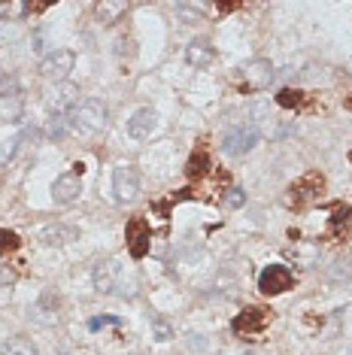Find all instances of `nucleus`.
Wrapping results in <instances>:
<instances>
[{
  "mask_svg": "<svg viewBox=\"0 0 352 355\" xmlns=\"http://www.w3.org/2000/svg\"><path fill=\"white\" fill-rule=\"evenodd\" d=\"M70 127L76 134H101L110 127V106L101 101V97H86V101L76 103V110L70 112Z\"/></svg>",
  "mask_w": 352,
  "mask_h": 355,
  "instance_id": "obj_1",
  "label": "nucleus"
},
{
  "mask_svg": "<svg viewBox=\"0 0 352 355\" xmlns=\"http://www.w3.org/2000/svg\"><path fill=\"white\" fill-rule=\"evenodd\" d=\"M43 101L49 106V112L52 116H67V112L76 110V103H79V85L76 82H55L52 88L43 95Z\"/></svg>",
  "mask_w": 352,
  "mask_h": 355,
  "instance_id": "obj_2",
  "label": "nucleus"
},
{
  "mask_svg": "<svg viewBox=\"0 0 352 355\" xmlns=\"http://www.w3.org/2000/svg\"><path fill=\"white\" fill-rule=\"evenodd\" d=\"M76 67V55L70 52V49H55V52H49L43 61H40V73L46 76L49 82H67V76L73 73Z\"/></svg>",
  "mask_w": 352,
  "mask_h": 355,
  "instance_id": "obj_3",
  "label": "nucleus"
},
{
  "mask_svg": "<svg viewBox=\"0 0 352 355\" xmlns=\"http://www.w3.org/2000/svg\"><path fill=\"white\" fill-rule=\"evenodd\" d=\"M258 137H262V131H258L255 122L237 125V127H231V131L222 137V149H225L228 155H246L249 149H255Z\"/></svg>",
  "mask_w": 352,
  "mask_h": 355,
  "instance_id": "obj_4",
  "label": "nucleus"
},
{
  "mask_svg": "<svg viewBox=\"0 0 352 355\" xmlns=\"http://www.w3.org/2000/svg\"><path fill=\"white\" fill-rule=\"evenodd\" d=\"M112 191L118 204H134L140 197V173L131 164H118L112 170Z\"/></svg>",
  "mask_w": 352,
  "mask_h": 355,
  "instance_id": "obj_5",
  "label": "nucleus"
},
{
  "mask_svg": "<svg viewBox=\"0 0 352 355\" xmlns=\"http://www.w3.org/2000/svg\"><path fill=\"white\" fill-rule=\"evenodd\" d=\"M292 271H288L286 265H271L264 267L262 276H258V289H262V295H283L292 289Z\"/></svg>",
  "mask_w": 352,
  "mask_h": 355,
  "instance_id": "obj_6",
  "label": "nucleus"
},
{
  "mask_svg": "<svg viewBox=\"0 0 352 355\" xmlns=\"http://www.w3.org/2000/svg\"><path fill=\"white\" fill-rule=\"evenodd\" d=\"M273 82V64L267 58H255L243 64V88L246 91H264Z\"/></svg>",
  "mask_w": 352,
  "mask_h": 355,
  "instance_id": "obj_7",
  "label": "nucleus"
},
{
  "mask_svg": "<svg viewBox=\"0 0 352 355\" xmlns=\"http://www.w3.org/2000/svg\"><path fill=\"white\" fill-rule=\"evenodd\" d=\"M234 334H240V337H255V334H262V331L267 328V310L262 307H246L243 313H237L234 319Z\"/></svg>",
  "mask_w": 352,
  "mask_h": 355,
  "instance_id": "obj_8",
  "label": "nucleus"
},
{
  "mask_svg": "<svg viewBox=\"0 0 352 355\" xmlns=\"http://www.w3.org/2000/svg\"><path fill=\"white\" fill-rule=\"evenodd\" d=\"M79 195H82V176L76 173V170H70V173H61L58 180H55V186H52L55 204L67 207V204L79 201Z\"/></svg>",
  "mask_w": 352,
  "mask_h": 355,
  "instance_id": "obj_9",
  "label": "nucleus"
},
{
  "mask_svg": "<svg viewBox=\"0 0 352 355\" xmlns=\"http://www.w3.org/2000/svg\"><path fill=\"white\" fill-rule=\"evenodd\" d=\"M125 237H128V246H131V255L134 258H143L146 252H149V225H146L143 216H134L128 222V231H125Z\"/></svg>",
  "mask_w": 352,
  "mask_h": 355,
  "instance_id": "obj_10",
  "label": "nucleus"
},
{
  "mask_svg": "<svg viewBox=\"0 0 352 355\" xmlns=\"http://www.w3.org/2000/svg\"><path fill=\"white\" fill-rule=\"evenodd\" d=\"M155 127H158V112H155L152 106H143V110H137L128 119V137L146 140V137H152Z\"/></svg>",
  "mask_w": 352,
  "mask_h": 355,
  "instance_id": "obj_11",
  "label": "nucleus"
},
{
  "mask_svg": "<svg viewBox=\"0 0 352 355\" xmlns=\"http://www.w3.org/2000/svg\"><path fill=\"white\" fill-rule=\"evenodd\" d=\"M91 280H95V292L110 295L112 289L118 286V261H116V258L97 261V265H95V273H91Z\"/></svg>",
  "mask_w": 352,
  "mask_h": 355,
  "instance_id": "obj_12",
  "label": "nucleus"
},
{
  "mask_svg": "<svg viewBox=\"0 0 352 355\" xmlns=\"http://www.w3.org/2000/svg\"><path fill=\"white\" fill-rule=\"evenodd\" d=\"M322 186H325V180H322V173H307L304 180H298L292 188V204H307V201H313L316 195L322 191Z\"/></svg>",
  "mask_w": 352,
  "mask_h": 355,
  "instance_id": "obj_13",
  "label": "nucleus"
},
{
  "mask_svg": "<svg viewBox=\"0 0 352 355\" xmlns=\"http://www.w3.org/2000/svg\"><path fill=\"white\" fill-rule=\"evenodd\" d=\"M213 58H216V49L210 46V40H192L186 46V61L192 64V67H210L213 64Z\"/></svg>",
  "mask_w": 352,
  "mask_h": 355,
  "instance_id": "obj_14",
  "label": "nucleus"
},
{
  "mask_svg": "<svg viewBox=\"0 0 352 355\" xmlns=\"http://www.w3.org/2000/svg\"><path fill=\"white\" fill-rule=\"evenodd\" d=\"M31 316H34V322H40V325H55L58 322V297H55L52 292H46L31 307Z\"/></svg>",
  "mask_w": 352,
  "mask_h": 355,
  "instance_id": "obj_15",
  "label": "nucleus"
},
{
  "mask_svg": "<svg viewBox=\"0 0 352 355\" xmlns=\"http://www.w3.org/2000/svg\"><path fill=\"white\" fill-rule=\"evenodd\" d=\"M40 237H43L46 246H64V243H70V240L79 237V231H76L73 225H49V228H43Z\"/></svg>",
  "mask_w": 352,
  "mask_h": 355,
  "instance_id": "obj_16",
  "label": "nucleus"
},
{
  "mask_svg": "<svg viewBox=\"0 0 352 355\" xmlns=\"http://www.w3.org/2000/svg\"><path fill=\"white\" fill-rule=\"evenodd\" d=\"M0 355H37V346H34V340L16 334L0 346Z\"/></svg>",
  "mask_w": 352,
  "mask_h": 355,
  "instance_id": "obj_17",
  "label": "nucleus"
},
{
  "mask_svg": "<svg viewBox=\"0 0 352 355\" xmlns=\"http://www.w3.org/2000/svg\"><path fill=\"white\" fill-rule=\"evenodd\" d=\"M349 225H352V210L347 207V204H337L334 207V216H331V234H334V237H343V234L349 231Z\"/></svg>",
  "mask_w": 352,
  "mask_h": 355,
  "instance_id": "obj_18",
  "label": "nucleus"
},
{
  "mask_svg": "<svg viewBox=\"0 0 352 355\" xmlns=\"http://www.w3.org/2000/svg\"><path fill=\"white\" fill-rule=\"evenodd\" d=\"M95 12H97V19H101L103 25H116V21L128 12V3H110V0H103V3L95 6Z\"/></svg>",
  "mask_w": 352,
  "mask_h": 355,
  "instance_id": "obj_19",
  "label": "nucleus"
},
{
  "mask_svg": "<svg viewBox=\"0 0 352 355\" xmlns=\"http://www.w3.org/2000/svg\"><path fill=\"white\" fill-rule=\"evenodd\" d=\"M210 173V158H207V152H192V158H188V164H186V176L188 180H198V176H207Z\"/></svg>",
  "mask_w": 352,
  "mask_h": 355,
  "instance_id": "obj_20",
  "label": "nucleus"
},
{
  "mask_svg": "<svg viewBox=\"0 0 352 355\" xmlns=\"http://www.w3.org/2000/svg\"><path fill=\"white\" fill-rule=\"evenodd\" d=\"M176 12L182 16L186 25H198L203 19V3H176Z\"/></svg>",
  "mask_w": 352,
  "mask_h": 355,
  "instance_id": "obj_21",
  "label": "nucleus"
},
{
  "mask_svg": "<svg viewBox=\"0 0 352 355\" xmlns=\"http://www.w3.org/2000/svg\"><path fill=\"white\" fill-rule=\"evenodd\" d=\"M222 204H225L228 210H240L243 204H246V191H243V188H228V191L222 195Z\"/></svg>",
  "mask_w": 352,
  "mask_h": 355,
  "instance_id": "obj_22",
  "label": "nucleus"
},
{
  "mask_svg": "<svg viewBox=\"0 0 352 355\" xmlns=\"http://www.w3.org/2000/svg\"><path fill=\"white\" fill-rule=\"evenodd\" d=\"M301 101H304V95H301V91H294V88H283V91L277 95V103L286 106V110H294V106H298Z\"/></svg>",
  "mask_w": 352,
  "mask_h": 355,
  "instance_id": "obj_23",
  "label": "nucleus"
},
{
  "mask_svg": "<svg viewBox=\"0 0 352 355\" xmlns=\"http://www.w3.org/2000/svg\"><path fill=\"white\" fill-rule=\"evenodd\" d=\"M18 95V79L12 73H0V97H16Z\"/></svg>",
  "mask_w": 352,
  "mask_h": 355,
  "instance_id": "obj_24",
  "label": "nucleus"
},
{
  "mask_svg": "<svg viewBox=\"0 0 352 355\" xmlns=\"http://www.w3.org/2000/svg\"><path fill=\"white\" fill-rule=\"evenodd\" d=\"M18 246H22V240H18L16 231L0 228V252H12V249H18Z\"/></svg>",
  "mask_w": 352,
  "mask_h": 355,
  "instance_id": "obj_25",
  "label": "nucleus"
},
{
  "mask_svg": "<svg viewBox=\"0 0 352 355\" xmlns=\"http://www.w3.org/2000/svg\"><path fill=\"white\" fill-rule=\"evenodd\" d=\"M152 337L158 340V343H167V340H173V328L167 322H161V319H155L152 322Z\"/></svg>",
  "mask_w": 352,
  "mask_h": 355,
  "instance_id": "obj_26",
  "label": "nucleus"
},
{
  "mask_svg": "<svg viewBox=\"0 0 352 355\" xmlns=\"http://www.w3.org/2000/svg\"><path fill=\"white\" fill-rule=\"evenodd\" d=\"M67 127H70V116H52L49 119V134H52V137H64Z\"/></svg>",
  "mask_w": 352,
  "mask_h": 355,
  "instance_id": "obj_27",
  "label": "nucleus"
},
{
  "mask_svg": "<svg viewBox=\"0 0 352 355\" xmlns=\"http://www.w3.org/2000/svg\"><path fill=\"white\" fill-rule=\"evenodd\" d=\"M18 280V273L12 271V267H6V265H0V286H12V282Z\"/></svg>",
  "mask_w": 352,
  "mask_h": 355,
  "instance_id": "obj_28",
  "label": "nucleus"
},
{
  "mask_svg": "<svg viewBox=\"0 0 352 355\" xmlns=\"http://www.w3.org/2000/svg\"><path fill=\"white\" fill-rule=\"evenodd\" d=\"M101 325H118V319L116 316H103V319H91V328H101Z\"/></svg>",
  "mask_w": 352,
  "mask_h": 355,
  "instance_id": "obj_29",
  "label": "nucleus"
},
{
  "mask_svg": "<svg viewBox=\"0 0 352 355\" xmlns=\"http://www.w3.org/2000/svg\"><path fill=\"white\" fill-rule=\"evenodd\" d=\"M216 10H219V12H231V10H237V3H216Z\"/></svg>",
  "mask_w": 352,
  "mask_h": 355,
  "instance_id": "obj_30",
  "label": "nucleus"
},
{
  "mask_svg": "<svg viewBox=\"0 0 352 355\" xmlns=\"http://www.w3.org/2000/svg\"><path fill=\"white\" fill-rule=\"evenodd\" d=\"M349 161H352V152H349Z\"/></svg>",
  "mask_w": 352,
  "mask_h": 355,
  "instance_id": "obj_31",
  "label": "nucleus"
}]
</instances>
